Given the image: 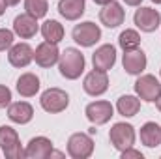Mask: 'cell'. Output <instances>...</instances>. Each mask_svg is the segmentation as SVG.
Segmentation results:
<instances>
[{
	"instance_id": "6da1fadb",
	"label": "cell",
	"mask_w": 161,
	"mask_h": 159,
	"mask_svg": "<svg viewBox=\"0 0 161 159\" xmlns=\"http://www.w3.org/2000/svg\"><path fill=\"white\" fill-rule=\"evenodd\" d=\"M84 54L80 52L79 49L75 47H68L64 52H60V60H58V69L60 75L66 77L68 80H75L79 79L80 75L84 73Z\"/></svg>"
},
{
	"instance_id": "7a4b0ae2",
	"label": "cell",
	"mask_w": 161,
	"mask_h": 159,
	"mask_svg": "<svg viewBox=\"0 0 161 159\" xmlns=\"http://www.w3.org/2000/svg\"><path fill=\"white\" fill-rule=\"evenodd\" d=\"M41 109L49 114H58L68 109L69 105V96L62 88H47L40 97Z\"/></svg>"
},
{
	"instance_id": "3957f363",
	"label": "cell",
	"mask_w": 161,
	"mask_h": 159,
	"mask_svg": "<svg viewBox=\"0 0 161 159\" xmlns=\"http://www.w3.org/2000/svg\"><path fill=\"white\" fill-rule=\"evenodd\" d=\"M0 150L8 159L25 157V150L21 148L19 135L11 125H0Z\"/></svg>"
},
{
	"instance_id": "277c9868",
	"label": "cell",
	"mask_w": 161,
	"mask_h": 159,
	"mask_svg": "<svg viewBox=\"0 0 161 159\" xmlns=\"http://www.w3.org/2000/svg\"><path fill=\"white\" fill-rule=\"evenodd\" d=\"M135 127L131 123H125V122H118L111 127L109 131V140L111 144L118 150V152H124L127 148H131L135 144Z\"/></svg>"
},
{
	"instance_id": "5b68a950",
	"label": "cell",
	"mask_w": 161,
	"mask_h": 159,
	"mask_svg": "<svg viewBox=\"0 0 161 159\" xmlns=\"http://www.w3.org/2000/svg\"><path fill=\"white\" fill-rule=\"evenodd\" d=\"M71 38L80 47H94L101 40V28L92 21H84L75 25V28L71 30Z\"/></svg>"
},
{
	"instance_id": "8992f818",
	"label": "cell",
	"mask_w": 161,
	"mask_h": 159,
	"mask_svg": "<svg viewBox=\"0 0 161 159\" xmlns=\"http://www.w3.org/2000/svg\"><path fill=\"white\" fill-rule=\"evenodd\" d=\"M135 88V94L139 99L146 101V103H154L161 94V82L154 75H139V79L135 80L133 84Z\"/></svg>"
},
{
	"instance_id": "52a82bcc",
	"label": "cell",
	"mask_w": 161,
	"mask_h": 159,
	"mask_svg": "<svg viewBox=\"0 0 161 159\" xmlns=\"http://www.w3.org/2000/svg\"><path fill=\"white\" fill-rule=\"evenodd\" d=\"M94 154V140L86 133H73L68 139V156L73 159H88Z\"/></svg>"
},
{
	"instance_id": "ba28073f",
	"label": "cell",
	"mask_w": 161,
	"mask_h": 159,
	"mask_svg": "<svg viewBox=\"0 0 161 159\" xmlns=\"http://www.w3.org/2000/svg\"><path fill=\"white\" fill-rule=\"evenodd\" d=\"M133 23L141 32H156L161 25V13L154 8H141L133 15Z\"/></svg>"
},
{
	"instance_id": "9c48e42d",
	"label": "cell",
	"mask_w": 161,
	"mask_h": 159,
	"mask_svg": "<svg viewBox=\"0 0 161 159\" xmlns=\"http://www.w3.org/2000/svg\"><path fill=\"white\" fill-rule=\"evenodd\" d=\"M84 114L94 125H103L114 116V107L111 105V101L99 99V101L88 103L86 109H84Z\"/></svg>"
},
{
	"instance_id": "30bf717a",
	"label": "cell",
	"mask_w": 161,
	"mask_h": 159,
	"mask_svg": "<svg viewBox=\"0 0 161 159\" xmlns=\"http://www.w3.org/2000/svg\"><path fill=\"white\" fill-rule=\"evenodd\" d=\"M82 88L88 96L92 97H97V96H103L107 90H109V75L107 71H101V69H92L84 80H82Z\"/></svg>"
},
{
	"instance_id": "8fae6325",
	"label": "cell",
	"mask_w": 161,
	"mask_h": 159,
	"mask_svg": "<svg viewBox=\"0 0 161 159\" xmlns=\"http://www.w3.org/2000/svg\"><path fill=\"white\" fill-rule=\"evenodd\" d=\"M34 60L40 68H53L54 64H58L60 60V51H58V45L56 43H51V41H43L36 47L34 51Z\"/></svg>"
},
{
	"instance_id": "7c38bea8",
	"label": "cell",
	"mask_w": 161,
	"mask_h": 159,
	"mask_svg": "<svg viewBox=\"0 0 161 159\" xmlns=\"http://www.w3.org/2000/svg\"><path fill=\"white\" fill-rule=\"evenodd\" d=\"M99 21L107 28H118L122 23L125 21V11H124L122 4L114 2V0H111L109 4H105L103 9L99 11Z\"/></svg>"
},
{
	"instance_id": "4fadbf2b",
	"label": "cell",
	"mask_w": 161,
	"mask_h": 159,
	"mask_svg": "<svg viewBox=\"0 0 161 159\" xmlns=\"http://www.w3.org/2000/svg\"><path fill=\"white\" fill-rule=\"evenodd\" d=\"M13 32L15 36H19L21 40H30L34 38L38 32H40V25H38V19L28 15L26 11L17 15L13 19Z\"/></svg>"
},
{
	"instance_id": "5bb4252c",
	"label": "cell",
	"mask_w": 161,
	"mask_h": 159,
	"mask_svg": "<svg viewBox=\"0 0 161 159\" xmlns=\"http://www.w3.org/2000/svg\"><path fill=\"white\" fill-rule=\"evenodd\" d=\"M8 60L13 68H26L34 60V49L28 43H13L8 49Z\"/></svg>"
},
{
	"instance_id": "9a60e30c",
	"label": "cell",
	"mask_w": 161,
	"mask_h": 159,
	"mask_svg": "<svg viewBox=\"0 0 161 159\" xmlns=\"http://www.w3.org/2000/svg\"><path fill=\"white\" fill-rule=\"evenodd\" d=\"M92 64H94V69L109 71L116 64V47L111 45V43H105V45L97 47L96 52L92 54Z\"/></svg>"
},
{
	"instance_id": "2e32d148",
	"label": "cell",
	"mask_w": 161,
	"mask_h": 159,
	"mask_svg": "<svg viewBox=\"0 0 161 159\" xmlns=\"http://www.w3.org/2000/svg\"><path fill=\"white\" fill-rule=\"evenodd\" d=\"M122 66H124L125 73H129V75H141V73L146 69V66H148V60H146V54H144L141 49L124 51Z\"/></svg>"
},
{
	"instance_id": "e0dca14e",
	"label": "cell",
	"mask_w": 161,
	"mask_h": 159,
	"mask_svg": "<svg viewBox=\"0 0 161 159\" xmlns=\"http://www.w3.org/2000/svg\"><path fill=\"white\" fill-rule=\"evenodd\" d=\"M53 142L47 137H34L25 148V157L26 159H47L53 152Z\"/></svg>"
},
{
	"instance_id": "ac0fdd59",
	"label": "cell",
	"mask_w": 161,
	"mask_h": 159,
	"mask_svg": "<svg viewBox=\"0 0 161 159\" xmlns=\"http://www.w3.org/2000/svg\"><path fill=\"white\" fill-rule=\"evenodd\" d=\"M8 118L11 120L13 123L25 125V123H28L30 120L34 118V109H32V105L26 103V101L9 103V105H8Z\"/></svg>"
},
{
	"instance_id": "d6986e66",
	"label": "cell",
	"mask_w": 161,
	"mask_h": 159,
	"mask_svg": "<svg viewBox=\"0 0 161 159\" xmlns=\"http://www.w3.org/2000/svg\"><path fill=\"white\" fill-rule=\"evenodd\" d=\"M86 2L84 0H60L58 2V13L66 21H79L84 15Z\"/></svg>"
},
{
	"instance_id": "ffe728a7",
	"label": "cell",
	"mask_w": 161,
	"mask_h": 159,
	"mask_svg": "<svg viewBox=\"0 0 161 159\" xmlns=\"http://www.w3.org/2000/svg\"><path fill=\"white\" fill-rule=\"evenodd\" d=\"M141 142L146 146V148H158L161 144V125L156 122H146L142 127H141Z\"/></svg>"
},
{
	"instance_id": "44dd1931",
	"label": "cell",
	"mask_w": 161,
	"mask_h": 159,
	"mask_svg": "<svg viewBox=\"0 0 161 159\" xmlns=\"http://www.w3.org/2000/svg\"><path fill=\"white\" fill-rule=\"evenodd\" d=\"M17 92L23 97H34L40 92V79L34 73H23L17 79Z\"/></svg>"
},
{
	"instance_id": "7402d4cb",
	"label": "cell",
	"mask_w": 161,
	"mask_h": 159,
	"mask_svg": "<svg viewBox=\"0 0 161 159\" xmlns=\"http://www.w3.org/2000/svg\"><path fill=\"white\" fill-rule=\"evenodd\" d=\"M116 111H118V114H122L124 118H133V116L141 111V99H139L137 96L125 94V96L118 97V101H116Z\"/></svg>"
},
{
	"instance_id": "603a6c76",
	"label": "cell",
	"mask_w": 161,
	"mask_h": 159,
	"mask_svg": "<svg viewBox=\"0 0 161 159\" xmlns=\"http://www.w3.org/2000/svg\"><path fill=\"white\" fill-rule=\"evenodd\" d=\"M40 30H41V36H43L45 41H51V43H56L58 45L60 41L64 40V26L58 21H54V19L45 21L40 26Z\"/></svg>"
},
{
	"instance_id": "cb8c5ba5",
	"label": "cell",
	"mask_w": 161,
	"mask_h": 159,
	"mask_svg": "<svg viewBox=\"0 0 161 159\" xmlns=\"http://www.w3.org/2000/svg\"><path fill=\"white\" fill-rule=\"evenodd\" d=\"M118 45L122 47V51H133V49H139L141 45V36L137 30L133 28H125L118 36Z\"/></svg>"
},
{
	"instance_id": "d4e9b609",
	"label": "cell",
	"mask_w": 161,
	"mask_h": 159,
	"mask_svg": "<svg viewBox=\"0 0 161 159\" xmlns=\"http://www.w3.org/2000/svg\"><path fill=\"white\" fill-rule=\"evenodd\" d=\"M25 9L28 15L36 17V19H41L47 15L49 11V4L47 0H25Z\"/></svg>"
},
{
	"instance_id": "484cf974",
	"label": "cell",
	"mask_w": 161,
	"mask_h": 159,
	"mask_svg": "<svg viewBox=\"0 0 161 159\" xmlns=\"http://www.w3.org/2000/svg\"><path fill=\"white\" fill-rule=\"evenodd\" d=\"M15 40V32L13 30H8V28H0V51H6L13 45Z\"/></svg>"
},
{
	"instance_id": "4316f807",
	"label": "cell",
	"mask_w": 161,
	"mask_h": 159,
	"mask_svg": "<svg viewBox=\"0 0 161 159\" xmlns=\"http://www.w3.org/2000/svg\"><path fill=\"white\" fill-rule=\"evenodd\" d=\"M11 103V90L6 84H0V109H6Z\"/></svg>"
},
{
	"instance_id": "83f0119b",
	"label": "cell",
	"mask_w": 161,
	"mask_h": 159,
	"mask_svg": "<svg viewBox=\"0 0 161 159\" xmlns=\"http://www.w3.org/2000/svg\"><path fill=\"white\" fill-rule=\"evenodd\" d=\"M120 157H122V159H142L144 156H142L139 150H135V148L131 146V148H127V150L120 152Z\"/></svg>"
},
{
	"instance_id": "f1b7e54d",
	"label": "cell",
	"mask_w": 161,
	"mask_h": 159,
	"mask_svg": "<svg viewBox=\"0 0 161 159\" xmlns=\"http://www.w3.org/2000/svg\"><path fill=\"white\" fill-rule=\"evenodd\" d=\"M124 2H125V4H127V6H133V8H139V6H141V2H142V0H124Z\"/></svg>"
},
{
	"instance_id": "f546056e",
	"label": "cell",
	"mask_w": 161,
	"mask_h": 159,
	"mask_svg": "<svg viewBox=\"0 0 161 159\" xmlns=\"http://www.w3.org/2000/svg\"><path fill=\"white\" fill-rule=\"evenodd\" d=\"M6 8H8V2L6 0H0V15L6 13Z\"/></svg>"
},
{
	"instance_id": "4dcf8cb0",
	"label": "cell",
	"mask_w": 161,
	"mask_h": 159,
	"mask_svg": "<svg viewBox=\"0 0 161 159\" xmlns=\"http://www.w3.org/2000/svg\"><path fill=\"white\" fill-rule=\"evenodd\" d=\"M49 157H64V154H62V152H54V150H53Z\"/></svg>"
},
{
	"instance_id": "1f68e13d",
	"label": "cell",
	"mask_w": 161,
	"mask_h": 159,
	"mask_svg": "<svg viewBox=\"0 0 161 159\" xmlns=\"http://www.w3.org/2000/svg\"><path fill=\"white\" fill-rule=\"evenodd\" d=\"M154 103H156V107H158V111L161 112V94H159V97H158V99H156Z\"/></svg>"
},
{
	"instance_id": "d6a6232c",
	"label": "cell",
	"mask_w": 161,
	"mask_h": 159,
	"mask_svg": "<svg viewBox=\"0 0 161 159\" xmlns=\"http://www.w3.org/2000/svg\"><path fill=\"white\" fill-rule=\"evenodd\" d=\"M6 2H8V6H17L21 0H6Z\"/></svg>"
},
{
	"instance_id": "836d02e7",
	"label": "cell",
	"mask_w": 161,
	"mask_h": 159,
	"mask_svg": "<svg viewBox=\"0 0 161 159\" xmlns=\"http://www.w3.org/2000/svg\"><path fill=\"white\" fill-rule=\"evenodd\" d=\"M94 2H96V4H99V6H105V4H109L111 0H94Z\"/></svg>"
},
{
	"instance_id": "e575fe53",
	"label": "cell",
	"mask_w": 161,
	"mask_h": 159,
	"mask_svg": "<svg viewBox=\"0 0 161 159\" xmlns=\"http://www.w3.org/2000/svg\"><path fill=\"white\" fill-rule=\"evenodd\" d=\"M152 2H154V4H161V0H152Z\"/></svg>"
}]
</instances>
